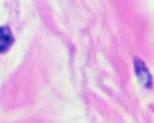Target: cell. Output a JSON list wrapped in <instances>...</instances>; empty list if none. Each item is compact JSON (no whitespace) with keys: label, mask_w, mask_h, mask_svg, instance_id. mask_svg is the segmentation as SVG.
Here are the masks:
<instances>
[{"label":"cell","mask_w":154,"mask_h":123,"mask_svg":"<svg viewBox=\"0 0 154 123\" xmlns=\"http://www.w3.org/2000/svg\"><path fill=\"white\" fill-rule=\"evenodd\" d=\"M134 69H135L137 77L141 81V84H143L148 88L151 87L152 77H151L149 71L148 70L147 66L145 65V63L141 59L136 58L134 60Z\"/></svg>","instance_id":"1"},{"label":"cell","mask_w":154,"mask_h":123,"mask_svg":"<svg viewBox=\"0 0 154 123\" xmlns=\"http://www.w3.org/2000/svg\"><path fill=\"white\" fill-rule=\"evenodd\" d=\"M12 43L13 38L9 30L6 27H0V53L7 51Z\"/></svg>","instance_id":"2"}]
</instances>
